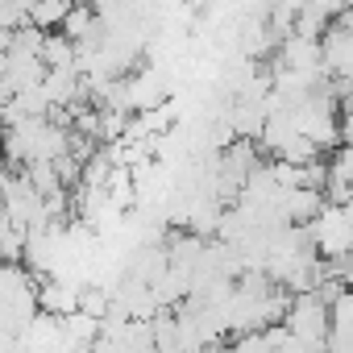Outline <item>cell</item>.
Instances as JSON below:
<instances>
[{
    "mask_svg": "<svg viewBox=\"0 0 353 353\" xmlns=\"http://www.w3.org/2000/svg\"><path fill=\"white\" fill-rule=\"evenodd\" d=\"M283 324L303 341V349H320L324 336H328V299L320 291H295V299L287 303V316Z\"/></svg>",
    "mask_w": 353,
    "mask_h": 353,
    "instance_id": "obj_1",
    "label": "cell"
},
{
    "mask_svg": "<svg viewBox=\"0 0 353 353\" xmlns=\"http://www.w3.org/2000/svg\"><path fill=\"white\" fill-rule=\"evenodd\" d=\"M79 283H67V279H46L38 287V307L42 312H54V316H67L79 307Z\"/></svg>",
    "mask_w": 353,
    "mask_h": 353,
    "instance_id": "obj_2",
    "label": "cell"
},
{
    "mask_svg": "<svg viewBox=\"0 0 353 353\" xmlns=\"http://www.w3.org/2000/svg\"><path fill=\"white\" fill-rule=\"evenodd\" d=\"M59 30H63L71 42H83V38L100 42V38H104V26H100V17H96V9H92V5H71Z\"/></svg>",
    "mask_w": 353,
    "mask_h": 353,
    "instance_id": "obj_3",
    "label": "cell"
},
{
    "mask_svg": "<svg viewBox=\"0 0 353 353\" xmlns=\"http://www.w3.org/2000/svg\"><path fill=\"white\" fill-rule=\"evenodd\" d=\"M71 5L75 0H30V21L42 26V30H59Z\"/></svg>",
    "mask_w": 353,
    "mask_h": 353,
    "instance_id": "obj_4",
    "label": "cell"
},
{
    "mask_svg": "<svg viewBox=\"0 0 353 353\" xmlns=\"http://www.w3.org/2000/svg\"><path fill=\"white\" fill-rule=\"evenodd\" d=\"M42 59H46V67H75V42L59 30H50L46 34V46H42Z\"/></svg>",
    "mask_w": 353,
    "mask_h": 353,
    "instance_id": "obj_5",
    "label": "cell"
},
{
    "mask_svg": "<svg viewBox=\"0 0 353 353\" xmlns=\"http://www.w3.org/2000/svg\"><path fill=\"white\" fill-rule=\"evenodd\" d=\"M328 179L353 188V145H349V141H345V150H336V158H332V166H328Z\"/></svg>",
    "mask_w": 353,
    "mask_h": 353,
    "instance_id": "obj_6",
    "label": "cell"
},
{
    "mask_svg": "<svg viewBox=\"0 0 353 353\" xmlns=\"http://www.w3.org/2000/svg\"><path fill=\"white\" fill-rule=\"evenodd\" d=\"M345 26L353 30V0H349V9H345Z\"/></svg>",
    "mask_w": 353,
    "mask_h": 353,
    "instance_id": "obj_7",
    "label": "cell"
},
{
    "mask_svg": "<svg viewBox=\"0 0 353 353\" xmlns=\"http://www.w3.org/2000/svg\"><path fill=\"white\" fill-rule=\"evenodd\" d=\"M75 5H92V9H96V5H100V0H75Z\"/></svg>",
    "mask_w": 353,
    "mask_h": 353,
    "instance_id": "obj_8",
    "label": "cell"
}]
</instances>
